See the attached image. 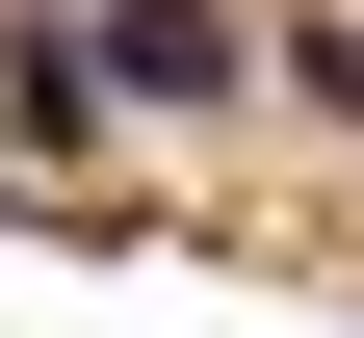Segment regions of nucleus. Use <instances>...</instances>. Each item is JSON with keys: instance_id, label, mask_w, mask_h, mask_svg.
Returning <instances> with one entry per match:
<instances>
[{"instance_id": "nucleus-1", "label": "nucleus", "mask_w": 364, "mask_h": 338, "mask_svg": "<svg viewBox=\"0 0 364 338\" xmlns=\"http://www.w3.org/2000/svg\"><path fill=\"white\" fill-rule=\"evenodd\" d=\"M235 0H105V105H235Z\"/></svg>"}, {"instance_id": "nucleus-2", "label": "nucleus", "mask_w": 364, "mask_h": 338, "mask_svg": "<svg viewBox=\"0 0 364 338\" xmlns=\"http://www.w3.org/2000/svg\"><path fill=\"white\" fill-rule=\"evenodd\" d=\"M0 130H26V157H78V130H105V53H78V26H26V53H0Z\"/></svg>"}, {"instance_id": "nucleus-3", "label": "nucleus", "mask_w": 364, "mask_h": 338, "mask_svg": "<svg viewBox=\"0 0 364 338\" xmlns=\"http://www.w3.org/2000/svg\"><path fill=\"white\" fill-rule=\"evenodd\" d=\"M287 78H312L338 130H364V0H338V26H287Z\"/></svg>"}]
</instances>
